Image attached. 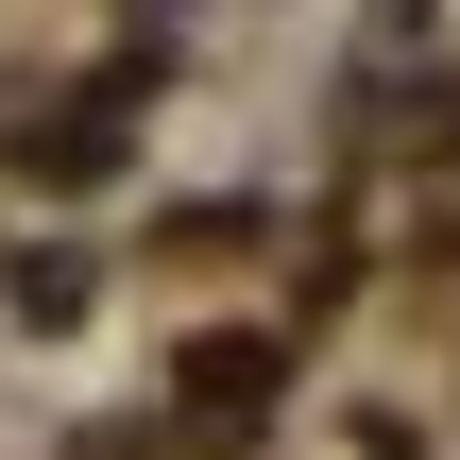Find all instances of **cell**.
Returning a JSON list of instances; mask_svg holds the SVG:
<instances>
[{"label":"cell","instance_id":"cell-1","mask_svg":"<svg viewBox=\"0 0 460 460\" xmlns=\"http://www.w3.org/2000/svg\"><path fill=\"white\" fill-rule=\"evenodd\" d=\"M188 410H205V444H256L273 427V393H290V358L273 341H188V376H171Z\"/></svg>","mask_w":460,"mask_h":460}]
</instances>
